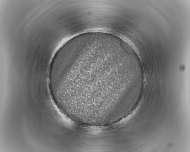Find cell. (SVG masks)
<instances>
[{"mask_svg": "<svg viewBox=\"0 0 190 152\" xmlns=\"http://www.w3.org/2000/svg\"><path fill=\"white\" fill-rule=\"evenodd\" d=\"M113 57L105 52L88 49L75 52L61 60L58 78L64 91L88 98L106 97L109 74Z\"/></svg>", "mask_w": 190, "mask_h": 152, "instance_id": "1", "label": "cell"}]
</instances>
